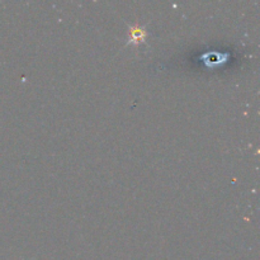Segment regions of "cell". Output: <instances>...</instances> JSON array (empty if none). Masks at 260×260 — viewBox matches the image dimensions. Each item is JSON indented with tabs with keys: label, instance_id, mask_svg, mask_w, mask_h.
Instances as JSON below:
<instances>
[{
	"label": "cell",
	"instance_id": "cell-1",
	"mask_svg": "<svg viewBox=\"0 0 260 260\" xmlns=\"http://www.w3.org/2000/svg\"><path fill=\"white\" fill-rule=\"evenodd\" d=\"M146 37V28L142 27V25H132V27L129 28L128 42H127V45H140V43L145 42Z\"/></svg>",
	"mask_w": 260,
	"mask_h": 260
}]
</instances>
